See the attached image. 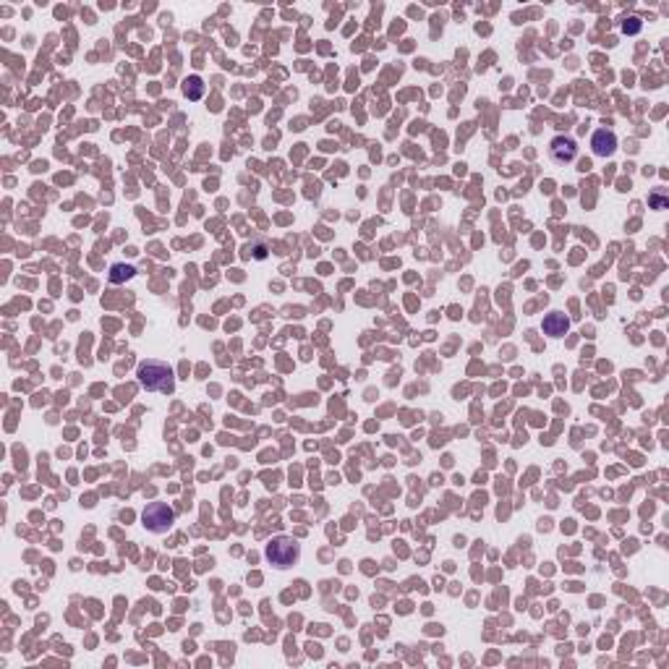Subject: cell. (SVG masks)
<instances>
[{"label": "cell", "mask_w": 669, "mask_h": 669, "mask_svg": "<svg viewBox=\"0 0 669 669\" xmlns=\"http://www.w3.org/2000/svg\"><path fill=\"white\" fill-rule=\"evenodd\" d=\"M544 335H549V338H562V335H568L570 330V319L562 314V311H552V314H547L544 317Z\"/></svg>", "instance_id": "6"}, {"label": "cell", "mask_w": 669, "mask_h": 669, "mask_svg": "<svg viewBox=\"0 0 669 669\" xmlns=\"http://www.w3.org/2000/svg\"><path fill=\"white\" fill-rule=\"evenodd\" d=\"M264 557L270 559L278 570H290L293 565H298L301 559V544L290 536H275L264 549Z\"/></svg>", "instance_id": "2"}, {"label": "cell", "mask_w": 669, "mask_h": 669, "mask_svg": "<svg viewBox=\"0 0 669 669\" xmlns=\"http://www.w3.org/2000/svg\"><path fill=\"white\" fill-rule=\"evenodd\" d=\"M591 150H594V154L596 157H612L614 152H617V134L612 129H599L594 131V136H591Z\"/></svg>", "instance_id": "5"}, {"label": "cell", "mask_w": 669, "mask_h": 669, "mask_svg": "<svg viewBox=\"0 0 669 669\" xmlns=\"http://www.w3.org/2000/svg\"><path fill=\"white\" fill-rule=\"evenodd\" d=\"M175 523V510L170 508L168 502H150L144 512H141V526L150 531V533H168Z\"/></svg>", "instance_id": "3"}, {"label": "cell", "mask_w": 669, "mask_h": 669, "mask_svg": "<svg viewBox=\"0 0 669 669\" xmlns=\"http://www.w3.org/2000/svg\"><path fill=\"white\" fill-rule=\"evenodd\" d=\"M243 257L246 259H267V243L264 240H254V243H246L243 249Z\"/></svg>", "instance_id": "8"}, {"label": "cell", "mask_w": 669, "mask_h": 669, "mask_svg": "<svg viewBox=\"0 0 669 669\" xmlns=\"http://www.w3.org/2000/svg\"><path fill=\"white\" fill-rule=\"evenodd\" d=\"M134 275H136V270L131 264H113L110 267V282H115V285L123 282V280H131Z\"/></svg>", "instance_id": "9"}, {"label": "cell", "mask_w": 669, "mask_h": 669, "mask_svg": "<svg viewBox=\"0 0 669 669\" xmlns=\"http://www.w3.org/2000/svg\"><path fill=\"white\" fill-rule=\"evenodd\" d=\"M549 157L552 162H557V165H570V162L578 157V144H575V139H570V136H554L549 144Z\"/></svg>", "instance_id": "4"}, {"label": "cell", "mask_w": 669, "mask_h": 669, "mask_svg": "<svg viewBox=\"0 0 669 669\" xmlns=\"http://www.w3.org/2000/svg\"><path fill=\"white\" fill-rule=\"evenodd\" d=\"M640 27H643V21H640L638 16H630V19L622 21V31H625V34H638Z\"/></svg>", "instance_id": "10"}, {"label": "cell", "mask_w": 669, "mask_h": 669, "mask_svg": "<svg viewBox=\"0 0 669 669\" xmlns=\"http://www.w3.org/2000/svg\"><path fill=\"white\" fill-rule=\"evenodd\" d=\"M183 94H186L189 100H201V97H204V81H201L199 76H189V79L183 81Z\"/></svg>", "instance_id": "7"}, {"label": "cell", "mask_w": 669, "mask_h": 669, "mask_svg": "<svg viewBox=\"0 0 669 669\" xmlns=\"http://www.w3.org/2000/svg\"><path fill=\"white\" fill-rule=\"evenodd\" d=\"M139 384L147 392H173L175 390V377L165 361H141L136 369Z\"/></svg>", "instance_id": "1"}]
</instances>
